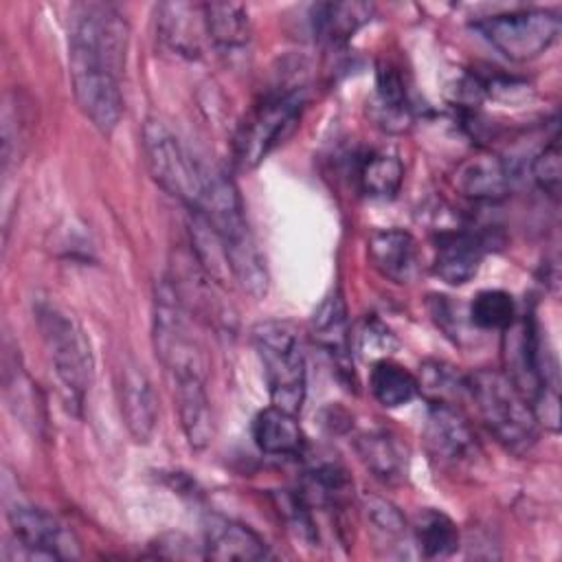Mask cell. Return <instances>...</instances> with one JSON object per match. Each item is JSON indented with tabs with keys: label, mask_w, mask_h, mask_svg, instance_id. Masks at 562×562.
<instances>
[{
	"label": "cell",
	"mask_w": 562,
	"mask_h": 562,
	"mask_svg": "<svg viewBox=\"0 0 562 562\" xmlns=\"http://www.w3.org/2000/svg\"><path fill=\"white\" fill-rule=\"evenodd\" d=\"M33 310L61 393L68 406L79 413L94 378V358L88 334L81 323L55 301L37 299Z\"/></svg>",
	"instance_id": "obj_4"
},
{
	"label": "cell",
	"mask_w": 562,
	"mask_h": 562,
	"mask_svg": "<svg viewBox=\"0 0 562 562\" xmlns=\"http://www.w3.org/2000/svg\"><path fill=\"white\" fill-rule=\"evenodd\" d=\"M204 384L206 380L200 378L173 382L180 426L189 446L195 450L206 448L213 439V411Z\"/></svg>",
	"instance_id": "obj_20"
},
{
	"label": "cell",
	"mask_w": 562,
	"mask_h": 562,
	"mask_svg": "<svg viewBox=\"0 0 562 562\" xmlns=\"http://www.w3.org/2000/svg\"><path fill=\"white\" fill-rule=\"evenodd\" d=\"M470 321L479 329L503 331L516 318V303L505 290H481L470 303Z\"/></svg>",
	"instance_id": "obj_28"
},
{
	"label": "cell",
	"mask_w": 562,
	"mask_h": 562,
	"mask_svg": "<svg viewBox=\"0 0 562 562\" xmlns=\"http://www.w3.org/2000/svg\"><path fill=\"white\" fill-rule=\"evenodd\" d=\"M356 450L367 470L382 483H400L406 476L408 450L391 430L378 428L356 439Z\"/></svg>",
	"instance_id": "obj_19"
},
{
	"label": "cell",
	"mask_w": 562,
	"mask_h": 562,
	"mask_svg": "<svg viewBox=\"0 0 562 562\" xmlns=\"http://www.w3.org/2000/svg\"><path fill=\"white\" fill-rule=\"evenodd\" d=\"M560 18L549 9H518L474 22V29L507 59L529 61L542 55L560 35Z\"/></svg>",
	"instance_id": "obj_9"
},
{
	"label": "cell",
	"mask_w": 562,
	"mask_h": 562,
	"mask_svg": "<svg viewBox=\"0 0 562 562\" xmlns=\"http://www.w3.org/2000/svg\"><path fill=\"white\" fill-rule=\"evenodd\" d=\"M452 182L454 189L468 200L498 202L509 193L512 171L501 156L479 151L457 167Z\"/></svg>",
	"instance_id": "obj_15"
},
{
	"label": "cell",
	"mask_w": 562,
	"mask_h": 562,
	"mask_svg": "<svg viewBox=\"0 0 562 562\" xmlns=\"http://www.w3.org/2000/svg\"><path fill=\"white\" fill-rule=\"evenodd\" d=\"M151 338L156 356L173 382L187 378L206 380L204 349L193 331L184 299L169 281H162L156 288Z\"/></svg>",
	"instance_id": "obj_6"
},
{
	"label": "cell",
	"mask_w": 562,
	"mask_h": 562,
	"mask_svg": "<svg viewBox=\"0 0 562 562\" xmlns=\"http://www.w3.org/2000/svg\"><path fill=\"white\" fill-rule=\"evenodd\" d=\"M206 40L224 50L241 48L250 40V18L244 4L237 2H204L202 4Z\"/></svg>",
	"instance_id": "obj_23"
},
{
	"label": "cell",
	"mask_w": 562,
	"mask_h": 562,
	"mask_svg": "<svg viewBox=\"0 0 562 562\" xmlns=\"http://www.w3.org/2000/svg\"><path fill=\"white\" fill-rule=\"evenodd\" d=\"M13 542L29 560H66L79 555L75 536L53 514L31 503H15L7 509Z\"/></svg>",
	"instance_id": "obj_10"
},
{
	"label": "cell",
	"mask_w": 562,
	"mask_h": 562,
	"mask_svg": "<svg viewBox=\"0 0 562 562\" xmlns=\"http://www.w3.org/2000/svg\"><path fill=\"white\" fill-rule=\"evenodd\" d=\"M364 512L369 522L375 527L386 538H400L406 533V520L402 512L391 503L380 496H367L364 498Z\"/></svg>",
	"instance_id": "obj_32"
},
{
	"label": "cell",
	"mask_w": 562,
	"mask_h": 562,
	"mask_svg": "<svg viewBox=\"0 0 562 562\" xmlns=\"http://www.w3.org/2000/svg\"><path fill=\"white\" fill-rule=\"evenodd\" d=\"M143 151L151 178L187 211H193L204 193L209 167L202 165L180 138L158 119H147L143 127Z\"/></svg>",
	"instance_id": "obj_8"
},
{
	"label": "cell",
	"mask_w": 562,
	"mask_h": 562,
	"mask_svg": "<svg viewBox=\"0 0 562 562\" xmlns=\"http://www.w3.org/2000/svg\"><path fill=\"white\" fill-rule=\"evenodd\" d=\"M373 15V7L364 2H325L312 9L314 35L327 44L347 42Z\"/></svg>",
	"instance_id": "obj_22"
},
{
	"label": "cell",
	"mask_w": 562,
	"mask_h": 562,
	"mask_svg": "<svg viewBox=\"0 0 562 562\" xmlns=\"http://www.w3.org/2000/svg\"><path fill=\"white\" fill-rule=\"evenodd\" d=\"M413 536L419 553L428 560L450 558L459 549V529L454 520L439 509H422L415 516Z\"/></svg>",
	"instance_id": "obj_25"
},
{
	"label": "cell",
	"mask_w": 562,
	"mask_h": 562,
	"mask_svg": "<svg viewBox=\"0 0 562 562\" xmlns=\"http://www.w3.org/2000/svg\"><path fill=\"white\" fill-rule=\"evenodd\" d=\"M189 213L204 217L206 224L217 233L233 281L250 296L261 299L268 292V268L248 226L244 202L235 182L226 173L211 169L204 193L198 206Z\"/></svg>",
	"instance_id": "obj_2"
},
{
	"label": "cell",
	"mask_w": 562,
	"mask_h": 562,
	"mask_svg": "<svg viewBox=\"0 0 562 562\" xmlns=\"http://www.w3.org/2000/svg\"><path fill=\"white\" fill-rule=\"evenodd\" d=\"M465 393L472 397L487 430L505 450L527 454L536 446L540 428L536 413L503 371L479 369L468 373Z\"/></svg>",
	"instance_id": "obj_3"
},
{
	"label": "cell",
	"mask_w": 562,
	"mask_h": 562,
	"mask_svg": "<svg viewBox=\"0 0 562 562\" xmlns=\"http://www.w3.org/2000/svg\"><path fill=\"white\" fill-rule=\"evenodd\" d=\"M424 439L428 452L443 465L465 463L476 452L474 430L461 408L452 402H428Z\"/></svg>",
	"instance_id": "obj_11"
},
{
	"label": "cell",
	"mask_w": 562,
	"mask_h": 562,
	"mask_svg": "<svg viewBox=\"0 0 562 562\" xmlns=\"http://www.w3.org/2000/svg\"><path fill=\"white\" fill-rule=\"evenodd\" d=\"M369 386H371L373 397L386 408L404 406L419 393L417 378L406 367H402L389 358L373 362V369L369 375Z\"/></svg>",
	"instance_id": "obj_26"
},
{
	"label": "cell",
	"mask_w": 562,
	"mask_h": 562,
	"mask_svg": "<svg viewBox=\"0 0 562 562\" xmlns=\"http://www.w3.org/2000/svg\"><path fill=\"white\" fill-rule=\"evenodd\" d=\"M369 259L373 268L393 283H408L419 268L417 241L408 231L382 228L369 237Z\"/></svg>",
	"instance_id": "obj_16"
},
{
	"label": "cell",
	"mask_w": 562,
	"mask_h": 562,
	"mask_svg": "<svg viewBox=\"0 0 562 562\" xmlns=\"http://www.w3.org/2000/svg\"><path fill=\"white\" fill-rule=\"evenodd\" d=\"M116 400L125 428L134 441H149L158 422V402L151 382L138 362L123 360L116 369Z\"/></svg>",
	"instance_id": "obj_12"
},
{
	"label": "cell",
	"mask_w": 562,
	"mask_h": 562,
	"mask_svg": "<svg viewBox=\"0 0 562 562\" xmlns=\"http://www.w3.org/2000/svg\"><path fill=\"white\" fill-rule=\"evenodd\" d=\"M305 105L303 83L270 88L239 121L233 136V162L237 169H255L299 125Z\"/></svg>",
	"instance_id": "obj_5"
},
{
	"label": "cell",
	"mask_w": 562,
	"mask_h": 562,
	"mask_svg": "<svg viewBox=\"0 0 562 562\" xmlns=\"http://www.w3.org/2000/svg\"><path fill=\"white\" fill-rule=\"evenodd\" d=\"M202 558L222 560V562H250V560H266L270 558V549L266 540L252 531L248 525L211 514L204 522V544Z\"/></svg>",
	"instance_id": "obj_14"
},
{
	"label": "cell",
	"mask_w": 562,
	"mask_h": 562,
	"mask_svg": "<svg viewBox=\"0 0 562 562\" xmlns=\"http://www.w3.org/2000/svg\"><path fill=\"white\" fill-rule=\"evenodd\" d=\"M310 334L314 342L331 356L338 369L349 373V349H351V329L347 318V307L338 290L329 292L312 314Z\"/></svg>",
	"instance_id": "obj_17"
},
{
	"label": "cell",
	"mask_w": 562,
	"mask_h": 562,
	"mask_svg": "<svg viewBox=\"0 0 562 562\" xmlns=\"http://www.w3.org/2000/svg\"><path fill=\"white\" fill-rule=\"evenodd\" d=\"M250 340L263 364L272 406L299 413L305 402V356L296 329L285 321H259Z\"/></svg>",
	"instance_id": "obj_7"
},
{
	"label": "cell",
	"mask_w": 562,
	"mask_h": 562,
	"mask_svg": "<svg viewBox=\"0 0 562 562\" xmlns=\"http://www.w3.org/2000/svg\"><path fill=\"white\" fill-rule=\"evenodd\" d=\"M158 35L178 55L198 57L202 53V40L206 37L202 4H187V2L160 4Z\"/></svg>",
	"instance_id": "obj_18"
},
{
	"label": "cell",
	"mask_w": 562,
	"mask_h": 562,
	"mask_svg": "<svg viewBox=\"0 0 562 562\" xmlns=\"http://www.w3.org/2000/svg\"><path fill=\"white\" fill-rule=\"evenodd\" d=\"M404 180V167L397 156L373 151L364 156V160L358 167V182L362 193L371 198H393Z\"/></svg>",
	"instance_id": "obj_27"
},
{
	"label": "cell",
	"mask_w": 562,
	"mask_h": 562,
	"mask_svg": "<svg viewBox=\"0 0 562 562\" xmlns=\"http://www.w3.org/2000/svg\"><path fill=\"white\" fill-rule=\"evenodd\" d=\"M375 119L382 127L404 130L411 119V103L400 70L382 64L375 77Z\"/></svg>",
	"instance_id": "obj_24"
},
{
	"label": "cell",
	"mask_w": 562,
	"mask_h": 562,
	"mask_svg": "<svg viewBox=\"0 0 562 562\" xmlns=\"http://www.w3.org/2000/svg\"><path fill=\"white\" fill-rule=\"evenodd\" d=\"M252 439L261 452L274 457H299L305 450V435L296 413L272 404L252 419Z\"/></svg>",
	"instance_id": "obj_21"
},
{
	"label": "cell",
	"mask_w": 562,
	"mask_h": 562,
	"mask_svg": "<svg viewBox=\"0 0 562 562\" xmlns=\"http://www.w3.org/2000/svg\"><path fill=\"white\" fill-rule=\"evenodd\" d=\"M560 173H562V169H560V138H558V134H553V138L531 160V176H533L536 184L547 195L558 200V195H560Z\"/></svg>",
	"instance_id": "obj_30"
},
{
	"label": "cell",
	"mask_w": 562,
	"mask_h": 562,
	"mask_svg": "<svg viewBox=\"0 0 562 562\" xmlns=\"http://www.w3.org/2000/svg\"><path fill=\"white\" fill-rule=\"evenodd\" d=\"M487 248L490 241L483 233L468 228L441 231L435 237L432 270L441 281L450 285H463L479 272Z\"/></svg>",
	"instance_id": "obj_13"
},
{
	"label": "cell",
	"mask_w": 562,
	"mask_h": 562,
	"mask_svg": "<svg viewBox=\"0 0 562 562\" xmlns=\"http://www.w3.org/2000/svg\"><path fill=\"white\" fill-rule=\"evenodd\" d=\"M419 391L426 395L428 402H452L461 393H465V375L441 360H426L422 364L417 378Z\"/></svg>",
	"instance_id": "obj_29"
},
{
	"label": "cell",
	"mask_w": 562,
	"mask_h": 562,
	"mask_svg": "<svg viewBox=\"0 0 562 562\" xmlns=\"http://www.w3.org/2000/svg\"><path fill=\"white\" fill-rule=\"evenodd\" d=\"M356 345L364 358H373L391 353L397 347V340L382 321L367 316L356 329Z\"/></svg>",
	"instance_id": "obj_31"
},
{
	"label": "cell",
	"mask_w": 562,
	"mask_h": 562,
	"mask_svg": "<svg viewBox=\"0 0 562 562\" xmlns=\"http://www.w3.org/2000/svg\"><path fill=\"white\" fill-rule=\"evenodd\" d=\"M130 29L110 4H75L68 24V66L75 99L86 119L112 134L123 116L121 75Z\"/></svg>",
	"instance_id": "obj_1"
}]
</instances>
